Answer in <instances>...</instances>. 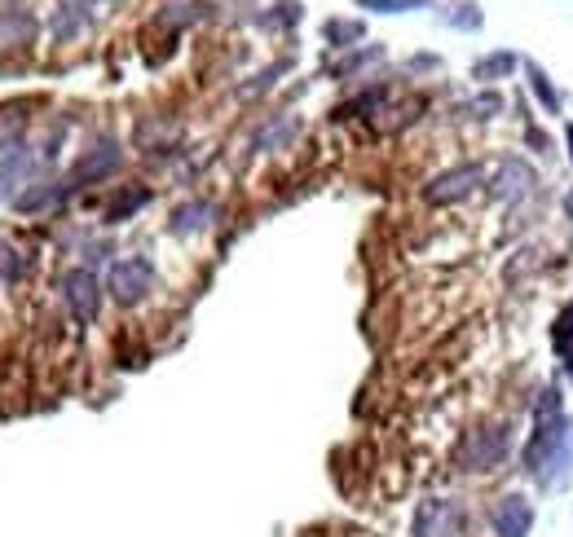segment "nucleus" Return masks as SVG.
<instances>
[{
	"label": "nucleus",
	"mask_w": 573,
	"mask_h": 537,
	"mask_svg": "<svg viewBox=\"0 0 573 537\" xmlns=\"http://www.w3.org/2000/svg\"><path fill=\"white\" fill-rule=\"evenodd\" d=\"M520 471L533 475L542 489H560L573 471V423L564 414L560 387H542L533 405V436L520 453Z\"/></svg>",
	"instance_id": "1"
},
{
	"label": "nucleus",
	"mask_w": 573,
	"mask_h": 537,
	"mask_svg": "<svg viewBox=\"0 0 573 537\" xmlns=\"http://www.w3.org/2000/svg\"><path fill=\"white\" fill-rule=\"evenodd\" d=\"M511 453V431L507 423H480L472 431H463V440L454 445V467L458 471H498Z\"/></svg>",
	"instance_id": "2"
},
{
	"label": "nucleus",
	"mask_w": 573,
	"mask_h": 537,
	"mask_svg": "<svg viewBox=\"0 0 573 537\" xmlns=\"http://www.w3.org/2000/svg\"><path fill=\"white\" fill-rule=\"evenodd\" d=\"M106 286H110V295H115L123 308L141 304V299L154 291V260H150V255H123V260H115Z\"/></svg>",
	"instance_id": "3"
},
{
	"label": "nucleus",
	"mask_w": 573,
	"mask_h": 537,
	"mask_svg": "<svg viewBox=\"0 0 573 537\" xmlns=\"http://www.w3.org/2000/svg\"><path fill=\"white\" fill-rule=\"evenodd\" d=\"M480 180H485V167H480V163H454V167L436 172V176L423 185V198H428L432 207H450V202L472 198Z\"/></svg>",
	"instance_id": "4"
},
{
	"label": "nucleus",
	"mask_w": 573,
	"mask_h": 537,
	"mask_svg": "<svg viewBox=\"0 0 573 537\" xmlns=\"http://www.w3.org/2000/svg\"><path fill=\"white\" fill-rule=\"evenodd\" d=\"M458 528H463V511L454 497H423L414 506V519H410L414 537H458Z\"/></svg>",
	"instance_id": "5"
},
{
	"label": "nucleus",
	"mask_w": 573,
	"mask_h": 537,
	"mask_svg": "<svg viewBox=\"0 0 573 537\" xmlns=\"http://www.w3.org/2000/svg\"><path fill=\"white\" fill-rule=\"evenodd\" d=\"M485 519H489V533H494V537H529L538 511H533V502H529L525 493H502V497L489 506Z\"/></svg>",
	"instance_id": "6"
},
{
	"label": "nucleus",
	"mask_w": 573,
	"mask_h": 537,
	"mask_svg": "<svg viewBox=\"0 0 573 537\" xmlns=\"http://www.w3.org/2000/svg\"><path fill=\"white\" fill-rule=\"evenodd\" d=\"M57 286H62V299H66V308H71L75 321H93V317H97L101 286H97V277H93L88 268H71V273H62Z\"/></svg>",
	"instance_id": "7"
},
{
	"label": "nucleus",
	"mask_w": 573,
	"mask_h": 537,
	"mask_svg": "<svg viewBox=\"0 0 573 537\" xmlns=\"http://www.w3.org/2000/svg\"><path fill=\"white\" fill-rule=\"evenodd\" d=\"M119 145L115 141H101L97 150H88L79 163H75V172H71V180H66V189H79V185H93V180H101V176H110L115 167H119Z\"/></svg>",
	"instance_id": "8"
},
{
	"label": "nucleus",
	"mask_w": 573,
	"mask_h": 537,
	"mask_svg": "<svg viewBox=\"0 0 573 537\" xmlns=\"http://www.w3.org/2000/svg\"><path fill=\"white\" fill-rule=\"evenodd\" d=\"M533 185V167L525 158H502L498 176H494V198H520Z\"/></svg>",
	"instance_id": "9"
},
{
	"label": "nucleus",
	"mask_w": 573,
	"mask_h": 537,
	"mask_svg": "<svg viewBox=\"0 0 573 537\" xmlns=\"http://www.w3.org/2000/svg\"><path fill=\"white\" fill-rule=\"evenodd\" d=\"M212 216H216V202H207V198H194V202H185V207H176L172 211V233L181 238V233H198V229H207L212 224Z\"/></svg>",
	"instance_id": "10"
},
{
	"label": "nucleus",
	"mask_w": 573,
	"mask_h": 537,
	"mask_svg": "<svg viewBox=\"0 0 573 537\" xmlns=\"http://www.w3.org/2000/svg\"><path fill=\"white\" fill-rule=\"evenodd\" d=\"M516 66H520V57L502 48V53H489V57H476V66H472V79H476V84H494V79H507V75L516 70Z\"/></svg>",
	"instance_id": "11"
},
{
	"label": "nucleus",
	"mask_w": 573,
	"mask_h": 537,
	"mask_svg": "<svg viewBox=\"0 0 573 537\" xmlns=\"http://www.w3.org/2000/svg\"><path fill=\"white\" fill-rule=\"evenodd\" d=\"M295 132H300V119H291V114H278V119H273L264 132H256V145H260V150H278V145H282V141H291Z\"/></svg>",
	"instance_id": "12"
},
{
	"label": "nucleus",
	"mask_w": 573,
	"mask_h": 537,
	"mask_svg": "<svg viewBox=\"0 0 573 537\" xmlns=\"http://www.w3.org/2000/svg\"><path fill=\"white\" fill-rule=\"evenodd\" d=\"M525 70H529V88H533V97H538V106L547 110V114H560V92L551 88V79L533 66V62H525Z\"/></svg>",
	"instance_id": "13"
},
{
	"label": "nucleus",
	"mask_w": 573,
	"mask_h": 537,
	"mask_svg": "<svg viewBox=\"0 0 573 537\" xmlns=\"http://www.w3.org/2000/svg\"><path fill=\"white\" fill-rule=\"evenodd\" d=\"M35 35V18H26V13H0V44H26Z\"/></svg>",
	"instance_id": "14"
},
{
	"label": "nucleus",
	"mask_w": 573,
	"mask_h": 537,
	"mask_svg": "<svg viewBox=\"0 0 573 537\" xmlns=\"http://www.w3.org/2000/svg\"><path fill=\"white\" fill-rule=\"evenodd\" d=\"M145 202H150V189H141V185H137V189L119 194V198L106 207V220H110V224H119V220H128V216H132L137 207H145Z\"/></svg>",
	"instance_id": "15"
},
{
	"label": "nucleus",
	"mask_w": 573,
	"mask_h": 537,
	"mask_svg": "<svg viewBox=\"0 0 573 537\" xmlns=\"http://www.w3.org/2000/svg\"><path fill=\"white\" fill-rule=\"evenodd\" d=\"M322 35H326L335 48H348L353 40H361V22H339V18H331V22L322 26Z\"/></svg>",
	"instance_id": "16"
},
{
	"label": "nucleus",
	"mask_w": 573,
	"mask_h": 537,
	"mask_svg": "<svg viewBox=\"0 0 573 537\" xmlns=\"http://www.w3.org/2000/svg\"><path fill=\"white\" fill-rule=\"evenodd\" d=\"M379 57H383V48H379V44H370V48H361V53L344 57V62H339L331 75H335V79H344V75H353V70H361V66H370V62H379Z\"/></svg>",
	"instance_id": "17"
},
{
	"label": "nucleus",
	"mask_w": 573,
	"mask_h": 537,
	"mask_svg": "<svg viewBox=\"0 0 573 537\" xmlns=\"http://www.w3.org/2000/svg\"><path fill=\"white\" fill-rule=\"evenodd\" d=\"M357 4L375 13H406V9H428L432 0H357Z\"/></svg>",
	"instance_id": "18"
},
{
	"label": "nucleus",
	"mask_w": 573,
	"mask_h": 537,
	"mask_svg": "<svg viewBox=\"0 0 573 537\" xmlns=\"http://www.w3.org/2000/svg\"><path fill=\"white\" fill-rule=\"evenodd\" d=\"M450 22H454V26H463V31H476V26H480V9H476V4H454Z\"/></svg>",
	"instance_id": "19"
},
{
	"label": "nucleus",
	"mask_w": 573,
	"mask_h": 537,
	"mask_svg": "<svg viewBox=\"0 0 573 537\" xmlns=\"http://www.w3.org/2000/svg\"><path fill=\"white\" fill-rule=\"evenodd\" d=\"M472 110H476V119H494V114L502 110V101H498L494 92H485V97H476V106H472Z\"/></svg>",
	"instance_id": "20"
},
{
	"label": "nucleus",
	"mask_w": 573,
	"mask_h": 537,
	"mask_svg": "<svg viewBox=\"0 0 573 537\" xmlns=\"http://www.w3.org/2000/svg\"><path fill=\"white\" fill-rule=\"evenodd\" d=\"M564 216H569V224H573V185L564 189Z\"/></svg>",
	"instance_id": "21"
},
{
	"label": "nucleus",
	"mask_w": 573,
	"mask_h": 537,
	"mask_svg": "<svg viewBox=\"0 0 573 537\" xmlns=\"http://www.w3.org/2000/svg\"><path fill=\"white\" fill-rule=\"evenodd\" d=\"M564 136H569V158H573V128H569V132H564Z\"/></svg>",
	"instance_id": "22"
}]
</instances>
